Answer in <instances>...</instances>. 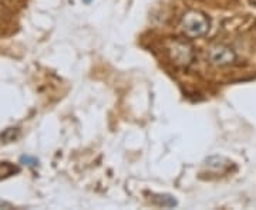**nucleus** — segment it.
I'll list each match as a JSON object with an SVG mask.
<instances>
[{
    "label": "nucleus",
    "instance_id": "423d86ee",
    "mask_svg": "<svg viewBox=\"0 0 256 210\" xmlns=\"http://www.w3.org/2000/svg\"><path fill=\"white\" fill-rule=\"evenodd\" d=\"M24 165H28V166H36L37 165V159L34 158H30V156H22V159H20Z\"/></svg>",
    "mask_w": 256,
    "mask_h": 210
},
{
    "label": "nucleus",
    "instance_id": "f257e3e1",
    "mask_svg": "<svg viewBox=\"0 0 256 210\" xmlns=\"http://www.w3.org/2000/svg\"><path fill=\"white\" fill-rule=\"evenodd\" d=\"M181 28L188 37L196 38V37H201L208 33L210 20L201 11L191 10V11L185 13L181 18Z\"/></svg>",
    "mask_w": 256,
    "mask_h": 210
},
{
    "label": "nucleus",
    "instance_id": "0eeeda50",
    "mask_svg": "<svg viewBox=\"0 0 256 210\" xmlns=\"http://www.w3.org/2000/svg\"><path fill=\"white\" fill-rule=\"evenodd\" d=\"M3 208H12L9 203H4V202H0V209H3Z\"/></svg>",
    "mask_w": 256,
    "mask_h": 210
},
{
    "label": "nucleus",
    "instance_id": "7ed1b4c3",
    "mask_svg": "<svg viewBox=\"0 0 256 210\" xmlns=\"http://www.w3.org/2000/svg\"><path fill=\"white\" fill-rule=\"evenodd\" d=\"M210 60L212 64L224 67V65L232 64L236 60V55L229 47L214 46L210 50Z\"/></svg>",
    "mask_w": 256,
    "mask_h": 210
},
{
    "label": "nucleus",
    "instance_id": "f03ea898",
    "mask_svg": "<svg viewBox=\"0 0 256 210\" xmlns=\"http://www.w3.org/2000/svg\"><path fill=\"white\" fill-rule=\"evenodd\" d=\"M168 51H170V57H171V60H172V63L175 65L188 67L192 63V60H194V50H192V47L188 43L181 41V40L174 41L170 46Z\"/></svg>",
    "mask_w": 256,
    "mask_h": 210
},
{
    "label": "nucleus",
    "instance_id": "20e7f679",
    "mask_svg": "<svg viewBox=\"0 0 256 210\" xmlns=\"http://www.w3.org/2000/svg\"><path fill=\"white\" fill-rule=\"evenodd\" d=\"M151 199L156 205L162 206V208H175L176 206V201L170 195H152Z\"/></svg>",
    "mask_w": 256,
    "mask_h": 210
},
{
    "label": "nucleus",
    "instance_id": "6e6552de",
    "mask_svg": "<svg viewBox=\"0 0 256 210\" xmlns=\"http://www.w3.org/2000/svg\"><path fill=\"white\" fill-rule=\"evenodd\" d=\"M84 1H86V3H90V1H92V0H84Z\"/></svg>",
    "mask_w": 256,
    "mask_h": 210
},
{
    "label": "nucleus",
    "instance_id": "39448f33",
    "mask_svg": "<svg viewBox=\"0 0 256 210\" xmlns=\"http://www.w3.org/2000/svg\"><path fill=\"white\" fill-rule=\"evenodd\" d=\"M18 169L16 165L10 164V162H0V181L10 178L14 174H18Z\"/></svg>",
    "mask_w": 256,
    "mask_h": 210
}]
</instances>
